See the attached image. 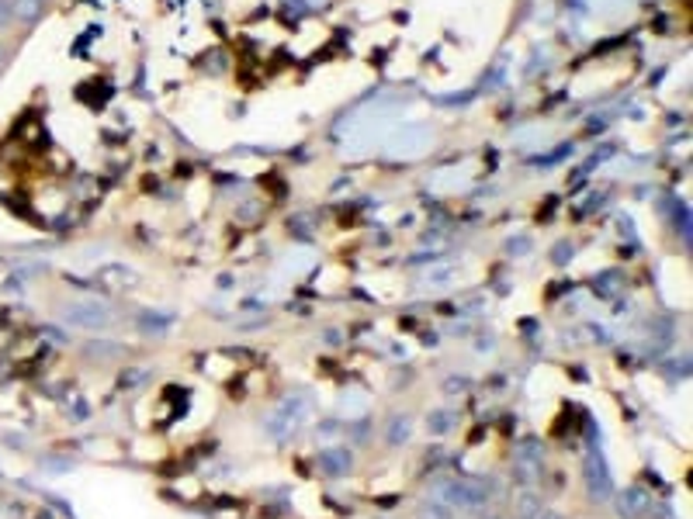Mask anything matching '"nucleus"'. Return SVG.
I'll list each match as a JSON object with an SVG mask.
<instances>
[{
    "label": "nucleus",
    "mask_w": 693,
    "mask_h": 519,
    "mask_svg": "<svg viewBox=\"0 0 693 519\" xmlns=\"http://www.w3.org/2000/svg\"><path fill=\"white\" fill-rule=\"evenodd\" d=\"M0 18H4V14H0Z\"/></svg>",
    "instance_id": "f257e3e1"
}]
</instances>
